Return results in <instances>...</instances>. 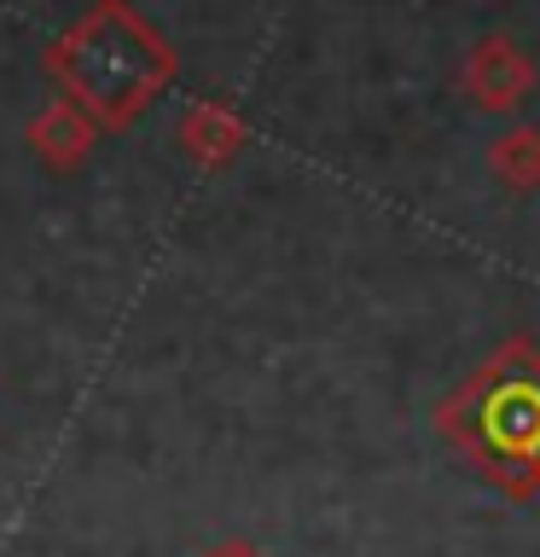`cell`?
Listing matches in <instances>:
<instances>
[{
    "label": "cell",
    "instance_id": "6da1fadb",
    "mask_svg": "<svg viewBox=\"0 0 540 557\" xmlns=\"http://www.w3.org/2000/svg\"><path fill=\"white\" fill-rule=\"evenodd\" d=\"M435 435L505 499L540 494V343L529 331H512L459 389L435 400Z\"/></svg>",
    "mask_w": 540,
    "mask_h": 557
},
{
    "label": "cell",
    "instance_id": "7a4b0ae2",
    "mask_svg": "<svg viewBox=\"0 0 540 557\" xmlns=\"http://www.w3.org/2000/svg\"><path fill=\"white\" fill-rule=\"evenodd\" d=\"M41 70L99 128H134L139 111L169 94L181 59L169 35L146 24L128 0H99L41 52Z\"/></svg>",
    "mask_w": 540,
    "mask_h": 557
},
{
    "label": "cell",
    "instance_id": "3957f363",
    "mask_svg": "<svg viewBox=\"0 0 540 557\" xmlns=\"http://www.w3.org/2000/svg\"><path fill=\"white\" fill-rule=\"evenodd\" d=\"M535 87H540V70L512 35H482V41H470L465 64H459V94L477 104V111L517 116L523 104L535 99Z\"/></svg>",
    "mask_w": 540,
    "mask_h": 557
},
{
    "label": "cell",
    "instance_id": "277c9868",
    "mask_svg": "<svg viewBox=\"0 0 540 557\" xmlns=\"http://www.w3.org/2000/svg\"><path fill=\"white\" fill-rule=\"evenodd\" d=\"M174 139H181V157L204 174H221L226 163H238V151L250 146V128L226 99H198L186 104L181 122H174Z\"/></svg>",
    "mask_w": 540,
    "mask_h": 557
},
{
    "label": "cell",
    "instance_id": "5b68a950",
    "mask_svg": "<svg viewBox=\"0 0 540 557\" xmlns=\"http://www.w3.org/2000/svg\"><path fill=\"white\" fill-rule=\"evenodd\" d=\"M29 151H35V163L52 169V174H70V169H82L87 157H94L99 146V122L82 111V104H70V99H52L47 111H35L29 116Z\"/></svg>",
    "mask_w": 540,
    "mask_h": 557
},
{
    "label": "cell",
    "instance_id": "8992f818",
    "mask_svg": "<svg viewBox=\"0 0 540 557\" xmlns=\"http://www.w3.org/2000/svg\"><path fill=\"white\" fill-rule=\"evenodd\" d=\"M488 174L517 191V198H529L540 191V128L535 122H512L505 134H494V146H488Z\"/></svg>",
    "mask_w": 540,
    "mask_h": 557
},
{
    "label": "cell",
    "instance_id": "52a82bcc",
    "mask_svg": "<svg viewBox=\"0 0 540 557\" xmlns=\"http://www.w3.org/2000/svg\"><path fill=\"white\" fill-rule=\"evenodd\" d=\"M204 557H268L256 546V540H244V534H233V540H216V546H209Z\"/></svg>",
    "mask_w": 540,
    "mask_h": 557
}]
</instances>
